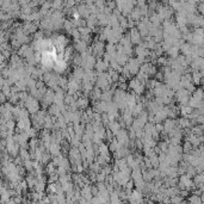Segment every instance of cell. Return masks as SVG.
I'll return each mask as SVG.
<instances>
[{"instance_id": "obj_1", "label": "cell", "mask_w": 204, "mask_h": 204, "mask_svg": "<svg viewBox=\"0 0 204 204\" xmlns=\"http://www.w3.org/2000/svg\"><path fill=\"white\" fill-rule=\"evenodd\" d=\"M62 37H53L43 41L41 47L37 48L40 51L42 62L51 69L61 70L67 65V47Z\"/></svg>"}]
</instances>
